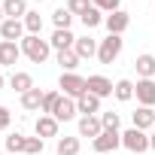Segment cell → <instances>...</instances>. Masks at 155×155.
Instances as JSON below:
<instances>
[{
    "mask_svg": "<svg viewBox=\"0 0 155 155\" xmlns=\"http://www.w3.org/2000/svg\"><path fill=\"white\" fill-rule=\"evenodd\" d=\"M18 58H21V46H18V43L0 40V67H15Z\"/></svg>",
    "mask_w": 155,
    "mask_h": 155,
    "instance_id": "9",
    "label": "cell"
},
{
    "mask_svg": "<svg viewBox=\"0 0 155 155\" xmlns=\"http://www.w3.org/2000/svg\"><path fill=\"white\" fill-rule=\"evenodd\" d=\"M113 94H116V101H122V104L134 101V82H131V79H119L116 88H113Z\"/></svg>",
    "mask_w": 155,
    "mask_h": 155,
    "instance_id": "25",
    "label": "cell"
},
{
    "mask_svg": "<svg viewBox=\"0 0 155 155\" xmlns=\"http://www.w3.org/2000/svg\"><path fill=\"white\" fill-rule=\"evenodd\" d=\"M49 46L55 52H64V49H73L76 46V37H73V31H55L52 40H49Z\"/></svg>",
    "mask_w": 155,
    "mask_h": 155,
    "instance_id": "19",
    "label": "cell"
},
{
    "mask_svg": "<svg viewBox=\"0 0 155 155\" xmlns=\"http://www.w3.org/2000/svg\"><path fill=\"white\" fill-rule=\"evenodd\" d=\"M119 146H122V134H119V131H104L101 137L91 140V149H94L97 155H116Z\"/></svg>",
    "mask_w": 155,
    "mask_h": 155,
    "instance_id": "5",
    "label": "cell"
},
{
    "mask_svg": "<svg viewBox=\"0 0 155 155\" xmlns=\"http://www.w3.org/2000/svg\"><path fill=\"white\" fill-rule=\"evenodd\" d=\"M3 82H6V79H3V73H0V88H3Z\"/></svg>",
    "mask_w": 155,
    "mask_h": 155,
    "instance_id": "37",
    "label": "cell"
},
{
    "mask_svg": "<svg viewBox=\"0 0 155 155\" xmlns=\"http://www.w3.org/2000/svg\"><path fill=\"white\" fill-rule=\"evenodd\" d=\"M97 46H101V43H97L94 37H88V34H85V37H76V46H73V52L79 55L82 61H85V58H97Z\"/></svg>",
    "mask_w": 155,
    "mask_h": 155,
    "instance_id": "11",
    "label": "cell"
},
{
    "mask_svg": "<svg viewBox=\"0 0 155 155\" xmlns=\"http://www.w3.org/2000/svg\"><path fill=\"white\" fill-rule=\"evenodd\" d=\"M85 82H88V91H91V94H97L101 101H104V97H110V94H113V88H116V85H113V82L107 79V76H101V73L88 76Z\"/></svg>",
    "mask_w": 155,
    "mask_h": 155,
    "instance_id": "10",
    "label": "cell"
},
{
    "mask_svg": "<svg viewBox=\"0 0 155 155\" xmlns=\"http://www.w3.org/2000/svg\"><path fill=\"white\" fill-rule=\"evenodd\" d=\"M3 12H6V18H25L28 15V0H3Z\"/></svg>",
    "mask_w": 155,
    "mask_h": 155,
    "instance_id": "23",
    "label": "cell"
},
{
    "mask_svg": "<svg viewBox=\"0 0 155 155\" xmlns=\"http://www.w3.org/2000/svg\"><path fill=\"white\" fill-rule=\"evenodd\" d=\"M149 149H152V152H155V131H152V134H149Z\"/></svg>",
    "mask_w": 155,
    "mask_h": 155,
    "instance_id": "35",
    "label": "cell"
},
{
    "mask_svg": "<svg viewBox=\"0 0 155 155\" xmlns=\"http://www.w3.org/2000/svg\"><path fill=\"white\" fill-rule=\"evenodd\" d=\"M43 94H46V91L34 85L31 91H25V94H21V107H25L28 113H34V110H40V107H43Z\"/></svg>",
    "mask_w": 155,
    "mask_h": 155,
    "instance_id": "22",
    "label": "cell"
},
{
    "mask_svg": "<svg viewBox=\"0 0 155 155\" xmlns=\"http://www.w3.org/2000/svg\"><path fill=\"white\" fill-rule=\"evenodd\" d=\"M73 18H76V15H73L67 6H58V9L52 12V25H55V31H70Z\"/></svg>",
    "mask_w": 155,
    "mask_h": 155,
    "instance_id": "21",
    "label": "cell"
},
{
    "mask_svg": "<svg viewBox=\"0 0 155 155\" xmlns=\"http://www.w3.org/2000/svg\"><path fill=\"white\" fill-rule=\"evenodd\" d=\"M21 21H25V31H28V34H40V31H43V15L34 12V9H28V15H25Z\"/></svg>",
    "mask_w": 155,
    "mask_h": 155,
    "instance_id": "27",
    "label": "cell"
},
{
    "mask_svg": "<svg viewBox=\"0 0 155 155\" xmlns=\"http://www.w3.org/2000/svg\"><path fill=\"white\" fill-rule=\"evenodd\" d=\"M79 149H82L79 137H58V146H55L58 155H79Z\"/></svg>",
    "mask_w": 155,
    "mask_h": 155,
    "instance_id": "24",
    "label": "cell"
},
{
    "mask_svg": "<svg viewBox=\"0 0 155 155\" xmlns=\"http://www.w3.org/2000/svg\"><path fill=\"white\" fill-rule=\"evenodd\" d=\"M104 28L110 31V34H125L128 28H131V15L125 12V9H116V12H110V15H104Z\"/></svg>",
    "mask_w": 155,
    "mask_h": 155,
    "instance_id": "6",
    "label": "cell"
},
{
    "mask_svg": "<svg viewBox=\"0 0 155 155\" xmlns=\"http://www.w3.org/2000/svg\"><path fill=\"white\" fill-rule=\"evenodd\" d=\"M134 67H137V76H140V79H155V55H149V52L137 55Z\"/></svg>",
    "mask_w": 155,
    "mask_h": 155,
    "instance_id": "14",
    "label": "cell"
},
{
    "mask_svg": "<svg viewBox=\"0 0 155 155\" xmlns=\"http://www.w3.org/2000/svg\"><path fill=\"white\" fill-rule=\"evenodd\" d=\"M101 125H104V131H119V125H122V119H119V113H101Z\"/></svg>",
    "mask_w": 155,
    "mask_h": 155,
    "instance_id": "30",
    "label": "cell"
},
{
    "mask_svg": "<svg viewBox=\"0 0 155 155\" xmlns=\"http://www.w3.org/2000/svg\"><path fill=\"white\" fill-rule=\"evenodd\" d=\"M79 21L85 25V31H91V28H97V25H104V12L97 9V6H91L85 15H79Z\"/></svg>",
    "mask_w": 155,
    "mask_h": 155,
    "instance_id": "26",
    "label": "cell"
},
{
    "mask_svg": "<svg viewBox=\"0 0 155 155\" xmlns=\"http://www.w3.org/2000/svg\"><path fill=\"white\" fill-rule=\"evenodd\" d=\"M134 97L140 107H155V79H137Z\"/></svg>",
    "mask_w": 155,
    "mask_h": 155,
    "instance_id": "7",
    "label": "cell"
},
{
    "mask_svg": "<svg viewBox=\"0 0 155 155\" xmlns=\"http://www.w3.org/2000/svg\"><path fill=\"white\" fill-rule=\"evenodd\" d=\"M122 146H125L128 152H134V155H140V152H146V149H149V134L131 125V128H128V131L122 134Z\"/></svg>",
    "mask_w": 155,
    "mask_h": 155,
    "instance_id": "4",
    "label": "cell"
},
{
    "mask_svg": "<svg viewBox=\"0 0 155 155\" xmlns=\"http://www.w3.org/2000/svg\"><path fill=\"white\" fill-rule=\"evenodd\" d=\"M131 122H134V128L149 131V128H155V110L152 107H137V113L131 116Z\"/></svg>",
    "mask_w": 155,
    "mask_h": 155,
    "instance_id": "16",
    "label": "cell"
},
{
    "mask_svg": "<svg viewBox=\"0 0 155 155\" xmlns=\"http://www.w3.org/2000/svg\"><path fill=\"white\" fill-rule=\"evenodd\" d=\"M6 21V12H3V6H0V25H3Z\"/></svg>",
    "mask_w": 155,
    "mask_h": 155,
    "instance_id": "36",
    "label": "cell"
},
{
    "mask_svg": "<svg viewBox=\"0 0 155 155\" xmlns=\"http://www.w3.org/2000/svg\"><path fill=\"white\" fill-rule=\"evenodd\" d=\"M9 85H12L18 94H25V91H31V88H34V76H31V73H25V70H15V73L9 76Z\"/></svg>",
    "mask_w": 155,
    "mask_h": 155,
    "instance_id": "20",
    "label": "cell"
},
{
    "mask_svg": "<svg viewBox=\"0 0 155 155\" xmlns=\"http://www.w3.org/2000/svg\"><path fill=\"white\" fill-rule=\"evenodd\" d=\"M76 113H79V110H76V101L61 94V101H58V107H55V113H52V116H55L58 122H73V119H76Z\"/></svg>",
    "mask_w": 155,
    "mask_h": 155,
    "instance_id": "12",
    "label": "cell"
},
{
    "mask_svg": "<svg viewBox=\"0 0 155 155\" xmlns=\"http://www.w3.org/2000/svg\"><path fill=\"white\" fill-rule=\"evenodd\" d=\"M37 3H43V0H37Z\"/></svg>",
    "mask_w": 155,
    "mask_h": 155,
    "instance_id": "38",
    "label": "cell"
},
{
    "mask_svg": "<svg viewBox=\"0 0 155 155\" xmlns=\"http://www.w3.org/2000/svg\"><path fill=\"white\" fill-rule=\"evenodd\" d=\"M0 3H3V0H0Z\"/></svg>",
    "mask_w": 155,
    "mask_h": 155,
    "instance_id": "39",
    "label": "cell"
},
{
    "mask_svg": "<svg viewBox=\"0 0 155 155\" xmlns=\"http://www.w3.org/2000/svg\"><path fill=\"white\" fill-rule=\"evenodd\" d=\"M58 125H61V122H58L55 116H40L37 125H34V131H37V137L46 140V137H58Z\"/></svg>",
    "mask_w": 155,
    "mask_h": 155,
    "instance_id": "15",
    "label": "cell"
},
{
    "mask_svg": "<svg viewBox=\"0 0 155 155\" xmlns=\"http://www.w3.org/2000/svg\"><path fill=\"white\" fill-rule=\"evenodd\" d=\"M91 3H94L101 12H107V15L116 12V9H122V0H91Z\"/></svg>",
    "mask_w": 155,
    "mask_h": 155,
    "instance_id": "33",
    "label": "cell"
},
{
    "mask_svg": "<svg viewBox=\"0 0 155 155\" xmlns=\"http://www.w3.org/2000/svg\"><path fill=\"white\" fill-rule=\"evenodd\" d=\"M25 149H28V137L25 134H9L6 137V152L15 155V152H25Z\"/></svg>",
    "mask_w": 155,
    "mask_h": 155,
    "instance_id": "29",
    "label": "cell"
},
{
    "mask_svg": "<svg viewBox=\"0 0 155 155\" xmlns=\"http://www.w3.org/2000/svg\"><path fill=\"white\" fill-rule=\"evenodd\" d=\"M18 46H21V55H25L28 61H34V64H46L49 55H52L49 40H43L40 34H25V40H21Z\"/></svg>",
    "mask_w": 155,
    "mask_h": 155,
    "instance_id": "1",
    "label": "cell"
},
{
    "mask_svg": "<svg viewBox=\"0 0 155 155\" xmlns=\"http://www.w3.org/2000/svg\"><path fill=\"white\" fill-rule=\"evenodd\" d=\"M58 88H61V94H64V97L79 101V97L88 91V82H85V76H79V73H61Z\"/></svg>",
    "mask_w": 155,
    "mask_h": 155,
    "instance_id": "2",
    "label": "cell"
},
{
    "mask_svg": "<svg viewBox=\"0 0 155 155\" xmlns=\"http://www.w3.org/2000/svg\"><path fill=\"white\" fill-rule=\"evenodd\" d=\"M9 122H12V113H9L6 107H0V131H6V128H9Z\"/></svg>",
    "mask_w": 155,
    "mask_h": 155,
    "instance_id": "34",
    "label": "cell"
},
{
    "mask_svg": "<svg viewBox=\"0 0 155 155\" xmlns=\"http://www.w3.org/2000/svg\"><path fill=\"white\" fill-rule=\"evenodd\" d=\"M58 101H61V91H46V94H43L40 116H52V113H55V107H58Z\"/></svg>",
    "mask_w": 155,
    "mask_h": 155,
    "instance_id": "28",
    "label": "cell"
},
{
    "mask_svg": "<svg viewBox=\"0 0 155 155\" xmlns=\"http://www.w3.org/2000/svg\"><path fill=\"white\" fill-rule=\"evenodd\" d=\"M25 21L21 18H6L3 25H0V37H3V40H9V43H21L25 40Z\"/></svg>",
    "mask_w": 155,
    "mask_h": 155,
    "instance_id": "8",
    "label": "cell"
},
{
    "mask_svg": "<svg viewBox=\"0 0 155 155\" xmlns=\"http://www.w3.org/2000/svg\"><path fill=\"white\" fill-rule=\"evenodd\" d=\"M76 110H79L82 116H97V113H101V97L91 94V91H85L79 101H76Z\"/></svg>",
    "mask_w": 155,
    "mask_h": 155,
    "instance_id": "18",
    "label": "cell"
},
{
    "mask_svg": "<svg viewBox=\"0 0 155 155\" xmlns=\"http://www.w3.org/2000/svg\"><path fill=\"white\" fill-rule=\"evenodd\" d=\"M104 134V125H101V116H82L79 119V137H101Z\"/></svg>",
    "mask_w": 155,
    "mask_h": 155,
    "instance_id": "13",
    "label": "cell"
},
{
    "mask_svg": "<svg viewBox=\"0 0 155 155\" xmlns=\"http://www.w3.org/2000/svg\"><path fill=\"white\" fill-rule=\"evenodd\" d=\"M91 6H94L91 0H67V9H70L73 15H85V12H88Z\"/></svg>",
    "mask_w": 155,
    "mask_h": 155,
    "instance_id": "31",
    "label": "cell"
},
{
    "mask_svg": "<svg viewBox=\"0 0 155 155\" xmlns=\"http://www.w3.org/2000/svg\"><path fill=\"white\" fill-rule=\"evenodd\" d=\"M43 149H46V140H43V137H28L25 155H43Z\"/></svg>",
    "mask_w": 155,
    "mask_h": 155,
    "instance_id": "32",
    "label": "cell"
},
{
    "mask_svg": "<svg viewBox=\"0 0 155 155\" xmlns=\"http://www.w3.org/2000/svg\"><path fill=\"white\" fill-rule=\"evenodd\" d=\"M55 61L61 64V73H76V67H79V55H76L73 49H64V52H55Z\"/></svg>",
    "mask_w": 155,
    "mask_h": 155,
    "instance_id": "17",
    "label": "cell"
},
{
    "mask_svg": "<svg viewBox=\"0 0 155 155\" xmlns=\"http://www.w3.org/2000/svg\"><path fill=\"white\" fill-rule=\"evenodd\" d=\"M122 49H125V40L119 34H107V40H101V46H97V61L101 64H113L122 55Z\"/></svg>",
    "mask_w": 155,
    "mask_h": 155,
    "instance_id": "3",
    "label": "cell"
}]
</instances>
